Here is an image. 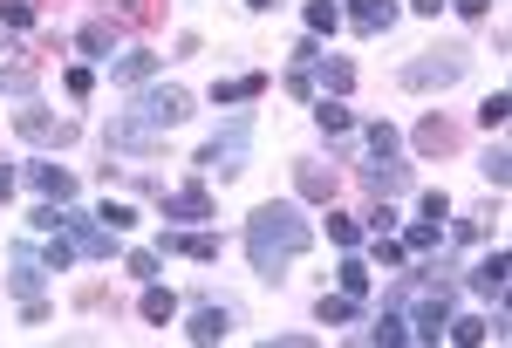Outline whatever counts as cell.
Wrapping results in <instances>:
<instances>
[{"mask_svg":"<svg viewBox=\"0 0 512 348\" xmlns=\"http://www.w3.org/2000/svg\"><path fill=\"white\" fill-rule=\"evenodd\" d=\"M308 246H315V226H308V219H301V205H287V198L260 205V212L246 219V260H253L260 280H280V273L308 253Z\"/></svg>","mask_w":512,"mask_h":348,"instance_id":"obj_1","label":"cell"},{"mask_svg":"<svg viewBox=\"0 0 512 348\" xmlns=\"http://www.w3.org/2000/svg\"><path fill=\"white\" fill-rule=\"evenodd\" d=\"M246 157H253V110L226 116V130L198 151V178H205V185H233L239 171H246Z\"/></svg>","mask_w":512,"mask_h":348,"instance_id":"obj_2","label":"cell"},{"mask_svg":"<svg viewBox=\"0 0 512 348\" xmlns=\"http://www.w3.org/2000/svg\"><path fill=\"white\" fill-rule=\"evenodd\" d=\"M465 69H472V48H458V41H451V48H424L417 62H403L396 82H403V89H451Z\"/></svg>","mask_w":512,"mask_h":348,"instance_id":"obj_3","label":"cell"},{"mask_svg":"<svg viewBox=\"0 0 512 348\" xmlns=\"http://www.w3.org/2000/svg\"><path fill=\"white\" fill-rule=\"evenodd\" d=\"M103 151H110V157H137V164H144V157H158V151H164V130H151L144 116L117 110L110 123H103Z\"/></svg>","mask_w":512,"mask_h":348,"instance_id":"obj_4","label":"cell"},{"mask_svg":"<svg viewBox=\"0 0 512 348\" xmlns=\"http://www.w3.org/2000/svg\"><path fill=\"white\" fill-rule=\"evenodd\" d=\"M130 116H144L151 130H178V123L192 116V96H185V89H171V82H158V89L144 82V89L130 96Z\"/></svg>","mask_w":512,"mask_h":348,"instance_id":"obj_5","label":"cell"},{"mask_svg":"<svg viewBox=\"0 0 512 348\" xmlns=\"http://www.w3.org/2000/svg\"><path fill=\"white\" fill-rule=\"evenodd\" d=\"M62 232L76 239L82 260H117V239H123V232H110L103 219H89V212H69V205H62Z\"/></svg>","mask_w":512,"mask_h":348,"instance_id":"obj_6","label":"cell"},{"mask_svg":"<svg viewBox=\"0 0 512 348\" xmlns=\"http://www.w3.org/2000/svg\"><path fill=\"white\" fill-rule=\"evenodd\" d=\"M14 130H21L28 144H48V151H69V144H76V123H69V116L35 110V103H28V110H14Z\"/></svg>","mask_w":512,"mask_h":348,"instance_id":"obj_7","label":"cell"},{"mask_svg":"<svg viewBox=\"0 0 512 348\" xmlns=\"http://www.w3.org/2000/svg\"><path fill=\"white\" fill-rule=\"evenodd\" d=\"M41 287H48V267H41L28 246H14V267H7V294H14V301H41Z\"/></svg>","mask_w":512,"mask_h":348,"instance_id":"obj_8","label":"cell"},{"mask_svg":"<svg viewBox=\"0 0 512 348\" xmlns=\"http://www.w3.org/2000/svg\"><path fill=\"white\" fill-rule=\"evenodd\" d=\"M164 69V55H151V48H130V55H110V82L117 89H144V82Z\"/></svg>","mask_w":512,"mask_h":348,"instance_id":"obj_9","label":"cell"},{"mask_svg":"<svg viewBox=\"0 0 512 348\" xmlns=\"http://www.w3.org/2000/svg\"><path fill=\"white\" fill-rule=\"evenodd\" d=\"M164 219H178V226H205L212 219V198H205V185H185V192H158Z\"/></svg>","mask_w":512,"mask_h":348,"instance_id":"obj_10","label":"cell"},{"mask_svg":"<svg viewBox=\"0 0 512 348\" xmlns=\"http://www.w3.org/2000/svg\"><path fill=\"white\" fill-rule=\"evenodd\" d=\"M444 321H451V287H431L424 308H417V321H410V342H437Z\"/></svg>","mask_w":512,"mask_h":348,"instance_id":"obj_11","label":"cell"},{"mask_svg":"<svg viewBox=\"0 0 512 348\" xmlns=\"http://www.w3.org/2000/svg\"><path fill=\"white\" fill-rule=\"evenodd\" d=\"M158 253H185V260H198V267H212V260H219V232H164L158 239Z\"/></svg>","mask_w":512,"mask_h":348,"instance_id":"obj_12","label":"cell"},{"mask_svg":"<svg viewBox=\"0 0 512 348\" xmlns=\"http://www.w3.org/2000/svg\"><path fill=\"white\" fill-rule=\"evenodd\" d=\"M362 178H369V192H376V198L410 192V164H396V157H369V164H362Z\"/></svg>","mask_w":512,"mask_h":348,"instance_id":"obj_13","label":"cell"},{"mask_svg":"<svg viewBox=\"0 0 512 348\" xmlns=\"http://www.w3.org/2000/svg\"><path fill=\"white\" fill-rule=\"evenodd\" d=\"M349 21H355V35H390L396 0H349Z\"/></svg>","mask_w":512,"mask_h":348,"instance_id":"obj_14","label":"cell"},{"mask_svg":"<svg viewBox=\"0 0 512 348\" xmlns=\"http://www.w3.org/2000/svg\"><path fill=\"white\" fill-rule=\"evenodd\" d=\"M28 185H35L41 198H55V205H69V198H76V178H69L62 164H28Z\"/></svg>","mask_w":512,"mask_h":348,"instance_id":"obj_15","label":"cell"},{"mask_svg":"<svg viewBox=\"0 0 512 348\" xmlns=\"http://www.w3.org/2000/svg\"><path fill=\"white\" fill-rule=\"evenodd\" d=\"M410 144H417V151H424V157H451V151H458V130H451L444 116H424Z\"/></svg>","mask_w":512,"mask_h":348,"instance_id":"obj_16","label":"cell"},{"mask_svg":"<svg viewBox=\"0 0 512 348\" xmlns=\"http://www.w3.org/2000/svg\"><path fill=\"white\" fill-rule=\"evenodd\" d=\"M506 273H512V260L492 246V260H478V267H472V287L485 294V301H506Z\"/></svg>","mask_w":512,"mask_h":348,"instance_id":"obj_17","label":"cell"},{"mask_svg":"<svg viewBox=\"0 0 512 348\" xmlns=\"http://www.w3.org/2000/svg\"><path fill=\"white\" fill-rule=\"evenodd\" d=\"M294 192L308 198V205H328L335 198V171L328 164H294Z\"/></svg>","mask_w":512,"mask_h":348,"instance_id":"obj_18","label":"cell"},{"mask_svg":"<svg viewBox=\"0 0 512 348\" xmlns=\"http://www.w3.org/2000/svg\"><path fill=\"white\" fill-rule=\"evenodd\" d=\"M185 335H192V342H226V335H233V308H212V301L192 308V328H185Z\"/></svg>","mask_w":512,"mask_h":348,"instance_id":"obj_19","label":"cell"},{"mask_svg":"<svg viewBox=\"0 0 512 348\" xmlns=\"http://www.w3.org/2000/svg\"><path fill=\"white\" fill-rule=\"evenodd\" d=\"M76 48L89 55V62H110V55H117V21H103V14H96V21L76 35Z\"/></svg>","mask_w":512,"mask_h":348,"instance_id":"obj_20","label":"cell"},{"mask_svg":"<svg viewBox=\"0 0 512 348\" xmlns=\"http://www.w3.org/2000/svg\"><path fill=\"white\" fill-rule=\"evenodd\" d=\"M315 69H321V96H349L355 89V62L349 55H321Z\"/></svg>","mask_w":512,"mask_h":348,"instance_id":"obj_21","label":"cell"},{"mask_svg":"<svg viewBox=\"0 0 512 348\" xmlns=\"http://www.w3.org/2000/svg\"><path fill=\"white\" fill-rule=\"evenodd\" d=\"M315 123H321V137H342V130H355V116L342 96H315Z\"/></svg>","mask_w":512,"mask_h":348,"instance_id":"obj_22","label":"cell"},{"mask_svg":"<svg viewBox=\"0 0 512 348\" xmlns=\"http://www.w3.org/2000/svg\"><path fill=\"white\" fill-rule=\"evenodd\" d=\"M137 314H144V321H171V314H178V294H171V287H158V280H144V301H137Z\"/></svg>","mask_w":512,"mask_h":348,"instance_id":"obj_23","label":"cell"},{"mask_svg":"<svg viewBox=\"0 0 512 348\" xmlns=\"http://www.w3.org/2000/svg\"><path fill=\"white\" fill-rule=\"evenodd\" d=\"M315 321H321V328H342V321H362V301H349V294H321V301H315Z\"/></svg>","mask_w":512,"mask_h":348,"instance_id":"obj_24","label":"cell"},{"mask_svg":"<svg viewBox=\"0 0 512 348\" xmlns=\"http://www.w3.org/2000/svg\"><path fill=\"white\" fill-rule=\"evenodd\" d=\"M267 96V76H233V82H212V103H253Z\"/></svg>","mask_w":512,"mask_h":348,"instance_id":"obj_25","label":"cell"},{"mask_svg":"<svg viewBox=\"0 0 512 348\" xmlns=\"http://www.w3.org/2000/svg\"><path fill=\"white\" fill-rule=\"evenodd\" d=\"M103 7V21H117V28H137V21H151V0H96Z\"/></svg>","mask_w":512,"mask_h":348,"instance_id":"obj_26","label":"cell"},{"mask_svg":"<svg viewBox=\"0 0 512 348\" xmlns=\"http://www.w3.org/2000/svg\"><path fill=\"white\" fill-rule=\"evenodd\" d=\"M35 62H14V69H0V96H21V103H28V96H35Z\"/></svg>","mask_w":512,"mask_h":348,"instance_id":"obj_27","label":"cell"},{"mask_svg":"<svg viewBox=\"0 0 512 348\" xmlns=\"http://www.w3.org/2000/svg\"><path fill=\"white\" fill-rule=\"evenodd\" d=\"M82 253H76V239H69V232H48V253H41V267L48 273H62V267H76Z\"/></svg>","mask_w":512,"mask_h":348,"instance_id":"obj_28","label":"cell"},{"mask_svg":"<svg viewBox=\"0 0 512 348\" xmlns=\"http://www.w3.org/2000/svg\"><path fill=\"white\" fill-rule=\"evenodd\" d=\"M478 171H485V185L499 192V185H506V178H512V151H506V144H492V151L478 157Z\"/></svg>","mask_w":512,"mask_h":348,"instance_id":"obj_29","label":"cell"},{"mask_svg":"<svg viewBox=\"0 0 512 348\" xmlns=\"http://www.w3.org/2000/svg\"><path fill=\"white\" fill-rule=\"evenodd\" d=\"M369 342H410V321H403V314H396V308H383V314H376V328H369Z\"/></svg>","mask_w":512,"mask_h":348,"instance_id":"obj_30","label":"cell"},{"mask_svg":"<svg viewBox=\"0 0 512 348\" xmlns=\"http://www.w3.org/2000/svg\"><path fill=\"white\" fill-rule=\"evenodd\" d=\"M342 28V7L335 0H308V35H335Z\"/></svg>","mask_w":512,"mask_h":348,"instance_id":"obj_31","label":"cell"},{"mask_svg":"<svg viewBox=\"0 0 512 348\" xmlns=\"http://www.w3.org/2000/svg\"><path fill=\"white\" fill-rule=\"evenodd\" d=\"M506 116H512V96H506V89H492V96L478 103V123H485V130H506Z\"/></svg>","mask_w":512,"mask_h":348,"instance_id":"obj_32","label":"cell"},{"mask_svg":"<svg viewBox=\"0 0 512 348\" xmlns=\"http://www.w3.org/2000/svg\"><path fill=\"white\" fill-rule=\"evenodd\" d=\"M437 239H444V226H437V219H424V226L403 232V253H437Z\"/></svg>","mask_w":512,"mask_h":348,"instance_id":"obj_33","label":"cell"},{"mask_svg":"<svg viewBox=\"0 0 512 348\" xmlns=\"http://www.w3.org/2000/svg\"><path fill=\"white\" fill-rule=\"evenodd\" d=\"M342 294L349 301H369V267L362 260H342Z\"/></svg>","mask_w":512,"mask_h":348,"instance_id":"obj_34","label":"cell"},{"mask_svg":"<svg viewBox=\"0 0 512 348\" xmlns=\"http://www.w3.org/2000/svg\"><path fill=\"white\" fill-rule=\"evenodd\" d=\"M396 151H403V137L390 123H369V157H396Z\"/></svg>","mask_w":512,"mask_h":348,"instance_id":"obj_35","label":"cell"},{"mask_svg":"<svg viewBox=\"0 0 512 348\" xmlns=\"http://www.w3.org/2000/svg\"><path fill=\"white\" fill-rule=\"evenodd\" d=\"M328 239H335V246H355V239H362V219H349V212H328Z\"/></svg>","mask_w":512,"mask_h":348,"instance_id":"obj_36","label":"cell"},{"mask_svg":"<svg viewBox=\"0 0 512 348\" xmlns=\"http://www.w3.org/2000/svg\"><path fill=\"white\" fill-rule=\"evenodd\" d=\"M123 267L137 273V280H158V267H164V253H144V246H137V253H123Z\"/></svg>","mask_w":512,"mask_h":348,"instance_id":"obj_37","label":"cell"},{"mask_svg":"<svg viewBox=\"0 0 512 348\" xmlns=\"http://www.w3.org/2000/svg\"><path fill=\"white\" fill-rule=\"evenodd\" d=\"M62 89H69V96L82 103V96L96 89V69H82V62H76V69H62Z\"/></svg>","mask_w":512,"mask_h":348,"instance_id":"obj_38","label":"cell"},{"mask_svg":"<svg viewBox=\"0 0 512 348\" xmlns=\"http://www.w3.org/2000/svg\"><path fill=\"white\" fill-rule=\"evenodd\" d=\"M410 253H403V239H390V232H376V267H403Z\"/></svg>","mask_w":512,"mask_h":348,"instance_id":"obj_39","label":"cell"},{"mask_svg":"<svg viewBox=\"0 0 512 348\" xmlns=\"http://www.w3.org/2000/svg\"><path fill=\"white\" fill-rule=\"evenodd\" d=\"M321 55H328V48H321V35H301V41H294V69H315Z\"/></svg>","mask_w":512,"mask_h":348,"instance_id":"obj_40","label":"cell"},{"mask_svg":"<svg viewBox=\"0 0 512 348\" xmlns=\"http://www.w3.org/2000/svg\"><path fill=\"white\" fill-rule=\"evenodd\" d=\"M0 21H7V28H35V7H28V0H0Z\"/></svg>","mask_w":512,"mask_h":348,"instance_id":"obj_41","label":"cell"},{"mask_svg":"<svg viewBox=\"0 0 512 348\" xmlns=\"http://www.w3.org/2000/svg\"><path fill=\"white\" fill-rule=\"evenodd\" d=\"M444 335H451V342H485L492 328H485V321H444Z\"/></svg>","mask_w":512,"mask_h":348,"instance_id":"obj_42","label":"cell"},{"mask_svg":"<svg viewBox=\"0 0 512 348\" xmlns=\"http://www.w3.org/2000/svg\"><path fill=\"white\" fill-rule=\"evenodd\" d=\"M96 219H103V226H110V232H130V226H137V212H130V205H103Z\"/></svg>","mask_w":512,"mask_h":348,"instance_id":"obj_43","label":"cell"},{"mask_svg":"<svg viewBox=\"0 0 512 348\" xmlns=\"http://www.w3.org/2000/svg\"><path fill=\"white\" fill-rule=\"evenodd\" d=\"M287 96H301V103H315V76H308V69H287Z\"/></svg>","mask_w":512,"mask_h":348,"instance_id":"obj_44","label":"cell"},{"mask_svg":"<svg viewBox=\"0 0 512 348\" xmlns=\"http://www.w3.org/2000/svg\"><path fill=\"white\" fill-rule=\"evenodd\" d=\"M444 7H458L465 21H485V14H492V0H444Z\"/></svg>","mask_w":512,"mask_h":348,"instance_id":"obj_45","label":"cell"},{"mask_svg":"<svg viewBox=\"0 0 512 348\" xmlns=\"http://www.w3.org/2000/svg\"><path fill=\"white\" fill-rule=\"evenodd\" d=\"M444 212H451V198H444V192H424V219H437V226H444Z\"/></svg>","mask_w":512,"mask_h":348,"instance_id":"obj_46","label":"cell"},{"mask_svg":"<svg viewBox=\"0 0 512 348\" xmlns=\"http://www.w3.org/2000/svg\"><path fill=\"white\" fill-rule=\"evenodd\" d=\"M14 178H21V171H14V164H7V157H0V198L14 192Z\"/></svg>","mask_w":512,"mask_h":348,"instance_id":"obj_47","label":"cell"},{"mask_svg":"<svg viewBox=\"0 0 512 348\" xmlns=\"http://www.w3.org/2000/svg\"><path fill=\"white\" fill-rule=\"evenodd\" d=\"M410 7H417V14H431V21L444 14V0H410Z\"/></svg>","mask_w":512,"mask_h":348,"instance_id":"obj_48","label":"cell"},{"mask_svg":"<svg viewBox=\"0 0 512 348\" xmlns=\"http://www.w3.org/2000/svg\"><path fill=\"white\" fill-rule=\"evenodd\" d=\"M246 7H253V14H267V7H280V0H246Z\"/></svg>","mask_w":512,"mask_h":348,"instance_id":"obj_49","label":"cell"}]
</instances>
